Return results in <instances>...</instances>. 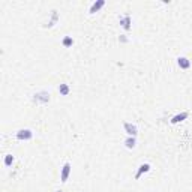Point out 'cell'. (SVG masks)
Here are the masks:
<instances>
[{"label": "cell", "mask_w": 192, "mask_h": 192, "mask_svg": "<svg viewBox=\"0 0 192 192\" xmlns=\"http://www.w3.org/2000/svg\"><path fill=\"white\" fill-rule=\"evenodd\" d=\"M125 144H126L128 149H134V147H135V138H134V137H132V138H128V140L125 141Z\"/></svg>", "instance_id": "obj_11"}, {"label": "cell", "mask_w": 192, "mask_h": 192, "mask_svg": "<svg viewBox=\"0 0 192 192\" xmlns=\"http://www.w3.org/2000/svg\"><path fill=\"white\" fill-rule=\"evenodd\" d=\"M189 114H188V111H183L182 114H177V116H174L173 119H171V123H179V122H183L186 117H188Z\"/></svg>", "instance_id": "obj_5"}, {"label": "cell", "mask_w": 192, "mask_h": 192, "mask_svg": "<svg viewBox=\"0 0 192 192\" xmlns=\"http://www.w3.org/2000/svg\"><path fill=\"white\" fill-rule=\"evenodd\" d=\"M59 92H60V95L66 96V95L69 93V86H68V84H60V86H59Z\"/></svg>", "instance_id": "obj_10"}, {"label": "cell", "mask_w": 192, "mask_h": 192, "mask_svg": "<svg viewBox=\"0 0 192 192\" xmlns=\"http://www.w3.org/2000/svg\"><path fill=\"white\" fill-rule=\"evenodd\" d=\"M149 171H150V165L149 164H143L140 167V170H138V173H137V176H135V179H140V176L143 173H149Z\"/></svg>", "instance_id": "obj_8"}, {"label": "cell", "mask_w": 192, "mask_h": 192, "mask_svg": "<svg viewBox=\"0 0 192 192\" xmlns=\"http://www.w3.org/2000/svg\"><path fill=\"white\" fill-rule=\"evenodd\" d=\"M74 44V41H72V38H69V36H66V38H63V45L65 47H71Z\"/></svg>", "instance_id": "obj_13"}, {"label": "cell", "mask_w": 192, "mask_h": 192, "mask_svg": "<svg viewBox=\"0 0 192 192\" xmlns=\"http://www.w3.org/2000/svg\"><path fill=\"white\" fill-rule=\"evenodd\" d=\"M120 24H122V27L125 30H129L131 29V18H129V15L120 18Z\"/></svg>", "instance_id": "obj_7"}, {"label": "cell", "mask_w": 192, "mask_h": 192, "mask_svg": "<svg viewBox=\"0 0 192 192\" xmlns=\"http://www.w3.org/2000/svg\"><path fill=\"white\" fill-rule=\"evenodd\" d=\"M69 174H71V164L69 162H66V164L63 165V168H62V174H60V180H62V183H66V182H68Z\"/></svg>", "instance_id": "obj_1"}, {"label": "cell", "mask_w": 192, "mask_h": 192, "mask_svg": "<svg viewBox=\"0 0 192 192\" xmlns=\"http://www.w3.org/2000/svg\"><path fill=\"white\" fill-rule=\"evenodd\" d=\"M123 126H125V131H126L129 135H132V137H135V135H137V132H138V131H137V126H135V125H131V123L126 122Z\"/></svg>", "instance_id": "obj_3"}, {"label": "cell", "mask_w": 192, "mask_h": 192, "mask_svg": "<svg viewBox=\"0 0 192 192\" xmlns=\"http://www.w3.org/2000/svg\"><path fill=\"white\" fill-rule=\"evenodd\" d=\"M32 137H33V134H32L30 129H21V131H18L17 132L18 140H30Z\"/></svg>", "instance_id": "obj_2"}, {"label": "cell", "mask_w": 192, "mask_h": 192, "mask_svg": "<svg viewBox=\"0 0 192 192\" xmlns=\"http://www.w3.org/2000/svg\"><path fill=\"white\" fill-rule=\"evenodd\" d=\"M12 162H14V158H12V155H6V156H5V165H6V167H9Z\"/></svg>", "instance_id": "obj_12"}, {"label": "cell", "mask_w": 192, "mask_h": 192, "mask_svg": "<svg viewBox=\"0 0 192 192\" xmlns=\"http://www.w3.org/2000/svg\"><path fill=\"white\" fill-rule=\"evenodd\" d=\"M59 192H62V191H59Z\"/></svg>", "instance_id": "obj_14"}, {"label": "cell", "mask_w": 192, "mask_h": 192, "mask_svg": "<svg viewBox=\"0 0 192 192\" xmlns=\"http://www.w3.org/2000/svg\"><path fill=\"white\" fill-rule=\"evenodd\" d=\"M177 63H179V66H180L182 69H188V68L191 66V62H189V60H188L186 57H180Z\"/></svg>", "instance_id": "obj_6"}, {"label": "cell", "mask_w": 192, "mask_h": 192, "mask_svg": "<svg viewBox=\"0 0 192 192\" xmlns=\"http://www.w3.org/2000/svg\"><path fill=\"white\" fill-rule=\"evenodd\" d=\"M104 5H105L104 0H98L96 3H93V5H92V8H90V14H95V12H98V11H99V9H101Z\"/></svg>", "instance_id": "obj_4"}, {"label": "cell", "mask_w": 192, "mask_h": 192, "mask_svg": "<svg viewBox=\"0 0 192 192\" xmlns=\"http://www.w3.org/2000/svg\"><path fill=\"white\" fill-rule=\"evenodd\" d=\"M35 101H42V102H48L50 101V95L48 93H38L35 95Z\"/></svg>", "instance_id": "obj_9"}]
</instances>
